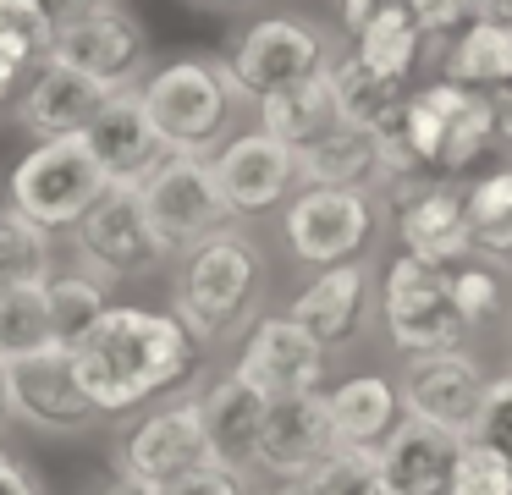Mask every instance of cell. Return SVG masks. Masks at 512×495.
I'll list each match as a JSON object with an SVG mask.
<instances>
[{
    "instance_id": "1",
    "label": "cell",
    "mask_w": 512,
    "mask_h": 495,
    "mask_svg": "<svg viewBox=\"0 0 512 495\" xmlns=\"http://www.w3.org/2000/svg\"><path fill=\"white\" fill-rule=\"evenodd\" d=\"M199 341L177 325L171 308L111 303L94 319L89 336L67 347L72 374L100 418H122L133 407H149L160 396L182 391L199 369Z\"/></svg>"
},
{
    "instance_id": "2",
    "label": "cell",
    "mask_w": 512,
    "mask_h": 495,
    "mask_svg": "<svg viewBox=\"0 0 512 495\" xmlns=\"http://www.w3.org/2000/svg\"><path fill=\"white\" fill-rule=\"evenodd\" d=\"M177 286H171V314L199 347H226L259 319L265 292V253L248 231L226 226L210 242L177 253Z\"/></svg>"
},
{
    "instance_id": "3",
    "label": "cell",
    "mask_w": 512,
    "mask_h": 495,
    "mask_svg": "<svg viewBox=\"0 0 512 495\" xmlns=\"http://www.w3.org/2000/svg\"><path fill=\"white\" fill-rule=\"evenodd\" d=\"M375 314L402 358L408 352H457L479 336L452 303V264H424L402 248L375 275Z\"/></svg>"
},
{
    "instance_id": "4",
    "label": "cell",
    "mask_w": 512,
    "mask_h": 495,
    "mask_svg": "<svg viewBox=\"0 0 512 495\" xmlns=\"http://www.w3.org/2000/svg\"><path fill=\"white\" fill-rule=\"evenodd\" d=\"M149 121H155L160 143L171 154H215L232 127V83H226L221 61H204V55H182V61H160L144 72L138 83Z\"/></svg>"
},
{
    "instance_id": "5",
    "label": "cell",
    "mask_w": 512,
    "mask_h": 495,
    "mask_svg": "<svg viewBox=\"0 0 512 495\" xmlns=\"http://www.w3.org/2000/svg\"><path fill=\"white\" fill-rule=\"evenodd\" d=\"M105 187L111 182H105V171L94 165V154L83 138H45L12 165V176H6V209L61 242L94 204H100Z\"/></svg>"
},
{
    "instance_id": "6",
    "label": "cell",
    "mask_w": 512,
    "mask_h": 495,
    "mask_svg": "<svg viewBox=\"0 0 512 495\" xmlns=\"http://www.w3.org/2000/svg\"><path fill=\"white\" fill-rule=\"evenodd\" d=\"M331 55L336 50H331V33L325 28H314L303 17H287V11H270V17H254L237 33L232 55L221 66H226V83H232L237 99L265 105L270 94H287V88L320 77Z\"/></svg>"
},
{
    "instance_id": "7",
    "label": "cell",
    "mask_w": 512,
    "mask_h": 495,
    "mask_svg": "<svg viewBox=\"0 0 512 495\" xmlns=\"http://www.w3.org/2000/svg\"><path fill=\"white\" fill-rule=\"evenodd\" d=\"M72 259L78 270H89L105 286H127V281H149V275L166 270V242L155 237L144 204H138V187H105L100 204L67 231Z\"/></svg>"
},
{
    "instance_id": "8",
    "label": "cell",
    "mask_w": 512,
    "mask_h": 495,
    "mask_svg": "<svg viewBox=\"0 0 512 495\" xmlns=\"http://www.w3.org/2000/svg\"><path fill=\"white\" fill-rule=\"evenodd\" d=\"M375 226H380V198L358 193V187H298L281 204V242L303 270L364 259Z\"/></svg>"
},
{
    "instance_id": "9",
    "label": "cell",
    "mask_w": 512,
    "mask_h": 495,
    "mask_svg": "<svg viewBox=\"0 0 512 495\" xmlns=\"http://www.w3.org/2000/svg\"><path fill=\"white\" fill-rule=\"evenodd\" d=\"M138 204H144L149 226L166 242L171 259L199 248V242H210L215 231L237 226V215L226 209L221 187H215L210 154H166V160L138 182Z\"/></svg>"
},
{
    "instance_id": "10",
    "label": "cell",
    "mask_w": 512,
    "mask_h": 495,
    "mask_svg": "<svg viewBox=\"0 0 512 495\" xmlns=\"http://www.w3.org/2000/svg\"><path fill=\"white\" fill-rule=\"evenodd\" d=\"M485 363L468 347L457 352H408L397 369V402L402 418H419L430 429H446V435L468 440L474 435L479 402H485Z\"/></svg>"
},
{
    "instance_id": "11",
    "label": "cell",
    "mask_w": 512,
    "mask_h": 495,
    "mask_svg": "<svg viewBox=\"0 0 512 495\" xmlns=\"http://www.w3.org/2000/svg\"><path fill=\"white\" fill-rule=\"evenodd\" d=\"M380 209H391V226H397V248L413 253L424 264H463L474 259V226H468L463 209V182L452 176H413V182L391 187L380 198Z\"/></svg>"
},
{
    "instance_id": "12",
    "label": "cell",
    "mask_w": 512,
    "mask_h": 495,
    "mask_svg": "<svg viewBox=\"0 0 512 495\" xmlns=\"http://www.w3.org/2000/svg\"><path fill=\"white\" fill-rule=\"evenodd\" d=\"M50 55L67 61L72 72L105 83V88H138L149 72V28L122 6V0H100V6L83 11L78 22L56 28Z\"/></svg>"
},
{
    "instance_id": "13",
    "label": "cell",
    "mask_w": 512,
    "mask_h": 495,
    "mask_svg": "<svg viewBox=\"0 0 512 495\" xmlns=\"http://www.w3.org/2000/svg\"><path fill=\"white\" fill-rule=\"evenodd\" d=\"M325 369H331V352H325L303 325H292L287 314H259L254 325L243 330V347H237V358H232V374L248 391L265 396V402L325 391Z\"/></svg>"
},
{
    "instance_id": "14",
    "label": "cell",
    "mask_w": 512,
    "mask_h": 495,
    "mask_svg": "<svg viewBox=\"0 0 512 495\" xmlns=\"http://www.w3.org/2000/svg\"><path fill=\"white\" fill-rule=\"evenodd\" d=\"M199 462H210L204 424H199V396H166L144 418H133L122 429V440H116V473L149 484V490L199 468Z\"/></svg>"
},
{
    "instance_id": "15",
    "label": "cell",
    "mask_w": 512,
    "mask_h": 495,
    "mask_svg": "<svg viewBox=\"0 0 512 495\" xmlns=\"http://www.w3.org/2000/svg\"><path fill=\"white\" fill-rule=\"evenodd\" d=\"M215 187H221L226 209L237 220L243 215H265V209H281L292 193H298V154L281 138L248 127L237 138H226L221 149L210 154Z\"/></svg>"
},
{
    "instance_id": "16",
    "label": "cell",
    "mask_w": 512,
    "mask_h": 495,
    "mask_svg": "<svg viewBox=\"0 0 512 495\" xmlns=\"http://www.w3.org/2000/svg\"><path fill=\"white\" fill-rule=\"evenodd\" d=\"M6 385H12V424H28L39 435H89L100 424L94 402L83 396L78 374H72L67 347L6 363Z\"/></svg>"
},
{
    "instance_id": "17",
    "label": "cell",
    "mask_w": 512,
    "mask_h": 495,
    "mask_svg": "<svg viewBox=\"0 0 512 495\" xmlns=\"http://www.w3.org/2000/svg\"><path fill=\"white\" fill-rule=\"evenodd\" d=\"M369 308H375V270H369V259H342V264H325V270H309V281L292 292V303L281 314L309 330L325 352H336L364 330Z\"/></svg>"
},
{
    "instance_id": "18",
    "label": "cell",
    "mask_w": 512,
    "mask_h": 495,
    "mask_svg": "<svg viewBox=\"0 0 512 495\" xmlns=\"http://www.w3.org/2000/svg\"><path fill=\"white\" fill-rule=\"evenodd\" d=\"M78 138L89 143L94 165L105 171V182H111V187H138L171 154L166 143H160L155 121H149L138 88H116V94L89 116V127H83Z\"/></svg>"
},
{
    "instance_id": "19",
    "label": "cell",
    "mask_w": 512,
    "mask_h": 495,
    "mask_svg": "<svg viewBox=\"0 0 512 495\" xmlns=\"http://www.w3.org/2000/svg\"><path fill=\"white\" fill-rule=\"evenodd\" d=\"M116 88L94 83V77L72 72L67 61H39L34 72L23 77V88H17V127L28 132L34 143L45 138H78L83 127H89V116L111 99Z\"/></svg>"
},
{
    "instance_id": "20",
    "label": "cell",
    "mask_w": 512,
    "mask_h": 495,
    "mask_svg": "<svg viewBox=\"0 0 512 495\" xmlns=\"http://www.w3.org/2000/svg\"><path fill=\"white\" fill-rule=\"evenodd\" d=\"M265 396L248 391L232 369L215 374L199 391V424H204V446H210V462L232 473H259V435H265Z\"/></svg>"
},
{
    "instance_id": "21",
    "label": "cell",
    "mask_w": 512,
    "mask_h": 495,
    "mask_svg": "<svg viewBox=\"0 0 512 495\" xmlns=\"http://www.w3.org/2000/svg\"><path fill=\"white\" fill-rule=\"evenodd\" d=\"M331 418H325V396H276L265 407V435H259V473H270L276 484H292L331 451Z\"/></svg>"
},
{
    "instance_id": "22",
    "label": "cell",
    "mask_w": 512,
    "mask_h": 495,
    "mask_svg": "<svg viewBox=\"0 0 512 495\" xmlns=\"http://www.w3.org/2000/svg\"><path fill=\"white\" fill-rule=\"evenodd\" d=\"M298 187H358V193H386V132L331 127L298 149Z\"/></svg>"
},
{
    "instance_id": "23",
    "label": "cell",
    "mask_w": 512,
    "mask_h": 495,
    "mask_svg": "<svg viewBox=\"0 0 512 495\" xmlns=\"http://www.w3.org/2000/svg\"><path fill=\"white\" fill-rule=\"evenodd\" d=\"M457 446H463V440L446 435V429H430V424H419V418H397V424L386 429V440L375 446L380 479H391L402 495H446Z\"/></svg>"
},
{
    "instance_id": "24",
    "label": "cell",
    "mask_w": 512,
    "mask_h": 495,
    "mask_svg": "<svg viewBox=\"0 0 512 495\" xmlns=\"http://www.w3.org/2000/svg\"><path fill=\"white\" fill-rule=\"evenodd\" d=\"M441 105V143H435V176H452V182H468L474 165L496 149V121H490V94H474V88H457L446 77L424 83Z\"/></svg>"
},
{
    "instance_id": "25",
    "label": "cell",
    "mask_w": 512,
    "mask_h": 495,
    "mask_svg": "<svg viewBox=\"0 0 512 495\" xmlns=\"http://www.w3.org/2000/svg\"><path fill=\"white\" fill-rule=\"evenodd\" d=\"M325 396V418H331V440L336 446H353V451H375L386 440V429L402 418V402H397V380L391 374H347L336 380Z\"/></svg>"
},
{
    "instance_id": "26",
    "label": "cell",
    "mask_w": 512,
    "mask_h": 495,
    "mask_svg": "<svg viewBox=\"0 0 512 495\" xmlns=\"http://www.w3.org/2000/svg\"><path fill=\"white\" fill-rule=\"evenodd\" d=\"M435 77H446L457 88H474V94L512 88V22L474 17L457 39L441 44V72Z\"/></svg>"
},
{
    "instance_id": "27",
    "label": "cell",
    "mask_w": 512,
    "mask_h": 495,
    "mask_svg": "<svg viewBox=\"0 0 512 495\" xmlns=\"http://www.w3.org/2000/svg\"><path fill=\"white\" fill-rule=\"evenodd\" d=\"M347 55H353L364 72L386 77V83H408L424 61V33H419V22L408 17L402 0H386V6H375L353 28V50Z\"/></svg>"
},
{
    "instance_id": "28",
    "label": "cell",
    "mask_w": 512,
    "mask_h": 495,
    "mask_svg": "<svg viewBox=\"0 0 512 495\" xmlns=\"http://www.w3.org/2000/svg\"><path fill=\"white\" fill-rule=\"evenodd\" d=\"M325 88H331V105L347 127H364V132H397V116H402V99L408 88L402 83H386V77L364 72L353 55H331L325 61Z\"/></svg>"
},
{
    "instance_id": "29",
    "label": "cell",
    "mask_w": 512,
    "mask_h": 495,
    "mask_svg": "<svg viewBox=\"0 0 512 495\" xmlns=\"http://www.w3.org/2000/svg\"><path fill=\"white\" fill-rule=\"evenodd\" d=\"M259 110V132H270V138H281L292 154L309 149L314 138H325L331 127H342V116H336L331 105V88H325V72L309 77V83L287 88V94H270Z\"/></svg>"
},
{
    "instance_id": "30",
    "label": "cell",
    "mask_w": 512,
    "mask_h": 495,
    "mask_svg": "<svg viewBox=\"0 0 512 495\" xmlns=\"http://www.w3.org/2000/svg\"><path fill=\"white\" fill-rule=\"evenodd\" d=\"M45 308H50V330H56V347H72L78 336H89L94 319L111 308V286L94 281L89 270H56L45 281Z\"/></svg>"
},
{
    "instance_id": "31",
    "label": "cell",
    "mask_w": 512,
    "mask_h": 495,
    "mask_svg": "<svg viewBox=\"0 0 512 495\" xmlns=\"http://www.w3.org/2000/svg\"><path fill=\"white\" fill-rule=\"evenodd\" d=\"M56 270H61L56 237H45V231L28 226L12 209H0V292H12V286H45Z\"/></svg>"
},
{
    "instance_id": "32",
    "label": "cell",
    "mask_w": 512,
    "mask_h": 495,
    "mask_svg": "<svg viewBox=\"0 0 512 495\" xmlns=\"http://www.w3.org/2000/svg\"><path fill=\"white\" fill-rule=\"evenodd\" d=\"M56 347L45 308V286H12L0 292V363H23Z\"/></svg>"
},
{
    "instance_id": "33",
    "label": "cell",
    "mask_w": 512,
    "mask_h": 495,
    "mask_svg": "<svg viewBox=\"0 0 512 495\" xmlns=\"http://www.w3.org/2000/svg\"><path fill=\"white\" fill-rule=\"evenodd\" d=\"M452 303L474 330L496 325L501 308H507V270L490 264V259H479V253L463 259V264H452Z\"/></svg>"
},
{
    "instance_id": "34",
    "label": "cell",
    "mask_w": 512,
    "mask_h": 495,
    "mask_svg": "<svg viewBox=\"0 0 512 495\" xmlns=\"http://www.w3.org/2000/svg\"><path fill=\"white\" fill-rule=\"evenodd\" d=\"M380 473L375 451H353V446H331L314 462L303 479L287 484V495H364V484Z\"/></svg>"
},
{
    "instance_id": "35",
    "label": "cell",
    "mask_w": 512,
    "mask_h": 495,
    "mask_svg": "<svg viewBox=\"0 0 512 495\" xmlns=\"http://www.w3.org/2000/svg\"><path fill=\"white\" fill-rule=\"evenodd\" d=\"M50 44H56V28L39 17L34 0H0V55L6 61L34 72L39 61H50Z\"/></svg>"
},
{
    "instance_id": "36",
    "label": "cell",
    "mask_w": 512,
    "mask_h": 495,
    "mask_svg": "<svg viewBox=\"0 0 512 495\" xmlns=\"http://www.w3.org/2000/svg\"><path fill=\"white\" fill-rule=\"evenodd\" d=\"M446 495H512V462L501 451L479 446V440H463L452 479H446Z\"/></svg>"
},
{
    "instance_id": "37",
    "label": "cell",
    "mask_w": 512,
    "mask_h": 495,
    "mask_svg": "<svg viewBox=\"0 0 512 495\" xmlns=\"http://www.w3.org/2000/svg\"><path fill=\"white\" fill-rule=\"evenodd\" d=\"M463 209H468V226L474 231L507 220L512 215V160H501L496 171H485V176H468L463 182Z\"/></svg>"
},
{
    "instance_id": "38",
    "label": "cell",
    "mask_w": 512,
    "mask_h": 495,
    "mask_svg": "<svg viewBox=\"0 0 512 495\" xmlns=\"http://www.w3.org/2000/svg\"><path fill=\"white\" fill-rule=\"evenodd\" d=\"M468 440H479V446L501 451V457L512 462V369L490 374L485 402H479V418H474V435Z\"/></svg>"
},
{
    "instance_id": "39",
    "label": "cell",
    "mask_w": 512,
    "mask_h": 495,
    "mask_svg": "<svg viewBox=\"0 0 512 495\" xmlns=\"http://www.w3.org/2000/svg\"><path fill=\"white\" fill-rule=\"evenodd\" d=\"M408 6V17L419 22L424 44H446L457 39V33L468 28V22L479 17V0H402Z\"/></svg>"
},
{
    "instance_id": "40",
    "label": "cell",
    "mask_w": 512,
    "mask_h": 495,
    "mask_svg": "<svg viewBox=\"0 0 512 495\" xmlns=\"http://www.w3.org/2000/svg\"><path fill=\"white\" fill-rule=\"evenodd\" d=\"M155 495H248V473H232L221 462H199V468L155 484Z\"/></svg>"
},
{
    "instance_id": "41",
    "label": "cell",
    "mask_w": 512,
    "mask_h": 495,
    "mask_svg": "<svg viewBox=\"0 0 512 495\" xmlns=\"http://www.w3.org/2000/svg\"><path fill=\"white\" fill-rule=\"evenodd\" d=\"M0 495H45L34 479V468H28L23 457H12V451H0Z\"/></svg>"
},
{
    "instance_id": "42",
    "label": "cell",
    "mask_w": 512,
    "mask_h": 495,
    "mask_svg": "<svg viewBox=\"0 0 512 495\" xmlns=\"http://www.w3.org/2000/svg\"><path fill=\"white\" fill-rule=\"evenodd\" d=\"M490 121H496V149L512 160V88L490 94Z\"/></svg>"
},
{
    "instance_id": "43",
    "label": "cell",
    "mask_w": 512,
    "mask_h": 495,
    "mask_svg": "<svg viewBox=\"0 0 512 495\" xmlns=\"http://www.w3.org/2000/svg\"><path fill=\"white\" fill-rule=\"evenodd\" d=\"M39 6V17L50 22V28H67V22H78L83 11H94L100 0H34Z\"/></svg>"
},
{
    "instance_id": "44",
    "label": "cell",
    "mask_w": 512,
    "mask_h": 495,
    "mask_svg": "<svg viewBox=\"0 0 512 495\" xmlns=\"http://www.w3.org/2000/svg\"><path fill=\"white\" fill-rule=\"evenodd\" d=\"M23 66H17V61H6V55H0V105H6V99H12L17 94V88H23Z\"/></svg>"
},
{
    "instance_id": "45",
    "label": "cell",
    "mask_w": 512,
    "mask_h": 495,
    "mask_svg": "<svg viewBox=\"0 0 512 495\" xmlns=\"http://www.w3.org/2000/svg\"><path fill=\"white\" fill-rule=\"evenodd\" d=\"M375 6H386V0H342V22H347V33H353V28H358V22H364Z\"/></svg>"
},
{
    "instance_id": "46",
    "label": "cell",
    "mask_w": 512,
    "mask_h": 495,
    "mask_svg": "<svg viewBox=\"0 0 512 495\" xmlns=\"http://www.w3.org/2000/svg\"><path fill=\"white\" fill-rule=\"evenodd\" d=\"M100 495H155V490H149V484H138V479H122V473H116V479L105 484Z\"/></svg>"
},
{
    "instance_id": "47",
    "label": "cell",
    "mask_w": 512,
    "mask_h": 495,
    "mask_svg": "<svg viewBox=\"0 0 512 495\" xmlns=\"http://www.w3.org/2000/svg\"><path fill=\"white\" fill-rule=\"evenodd\" d=\"M12 424V385H6V363H0V429Z\"/></svg>"
},
{
    "instance_id": "48",
    "label": "cell",
    "mask_w": 512,
    "mask_h": 495,
    "mask_svg": "<svg viewBox=\"0 0 512 495\" xmlns=\"http://www.w3.org/2000/svg\"><path fill=\"white\" fill-rule=\"evenodd\" d=\"M364 495H402V490H397V484H391V479H380V473H375V479L364 484Z\"/></svg>"
},
{
    "instance_id": "49",
    "label": "cell",
    "mask_w": 512,
    "mask_h": 495,
    "mask_svg": "<svg viewBox=\"0 0 512 495\" xmlns=\"http://www.w3.org/2000/svg\"><path fill=\"white\" fill-rule=\"evenodd\" d=\"M204 6H243V0H204Z\"/></svg>"
},
{
    "instance_id": "50",
    "label": "cell",
    "mask_w": 512,
    "mask_h": 495,
    "mask_svg": "<svg viewBox=\"0 0 512 495\" xmlns=\"http://www.w3.org/2000/svg\"><path fill=\"white\" fill-rule=\"evenodd\" d=\"M270 495H287V484H281V490H270Z\"/></svg>"
}]
</instances>
